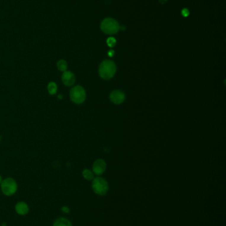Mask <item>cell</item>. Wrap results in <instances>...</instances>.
Instances as JSON below:
<instances>
[{"label":"cell","mask_w":226,"mask_h":226,"mask_svg":"<svg viewBox=\"0 0 226 226\" xmlns=\"http://www.w3.org/2000/svg\"><path fill=\"white\" fill-rule=\"evenodd\" d=\"M168 1V0H160V3H161V4H164L166 1Z\"/></svg>","instance_id":"obj_18"},{"label":"cell","mask_w":226,"mask_h":226,"mask_svg":"<svg viewBox=\"0 0 226 226\" xmlns=\"http://www.w3.org/2000/svg\"><path fill=\"white\" fill-rule=\"evenodd\" d=\"M113 54H114L113 50H110V51H109L108 54H109V56H112L113 55Z\"/></svg>","instance_id":"obj_17"},{"label":"cell","mask_w":226,"mask_h":226,"mask_svg":"<svg viewBox=\"0 0 226 226\" xmlns=\"http://www.w3.org/2000/svg\"><path fill=\"white\" fill-rule=\"evenodd\" d=\"M116 65L113 61L105 60L100 64L98 73L100 76L105 80H109L113 77L116 73Z\"/></svg>","instance_id":"obj_1"},{"label":"cell","mask_w":226,"mask_h":226,"mask_svg":"<svg viewBox=\"0 0 226 226\" xmlns=\"http://www.w3.org/2000/svg\"><path fill=\"white\" fill-rule=\"evenodd\" d=\"M182 15L183 17H188L190 15L189 10L187 9H183L182 11Z\"/></svg>","instance_id":"obj_15"},{"label":"cell","mask_w":226,"mask_h":226,"mask_svg":"<svg viewBox=\"0 0 226 226\" xmlns=\"http://www.w3.org/2000/svg\"><path fill=\"white\" fill-rule=\"evenodd\" d=\"M1 191L6 196H12L17 189V185L15 181L12 178H5L1 183Z\"/></svg>","instance_id":"obj_5"},{"label":"cell","mask_w":226,"mask_h":226,"mask_svg":"<svg viewBox=\"0 0 226 226\" xmlns=\"http://www.w3.org/2000/svg\"><path fill=\"white\" fill-rule=\"evenodd\" d=\"M107 44H108V46H110V47H111V48H112V47H114L116 46V40L113 37L109 38H108V40H107Z\"/></svg>","instance_id":"obj_14"},{"label":"cell","mask_w":226,"mask_h":226,"mask_svg":"<svg viewBox=\"0 0 226 226\" xmlns=\"http://www.w3.org/2000/svg\"><path fill=\"white\" fill-rule=\"evenodd\" d=\"M92 186L95 193L100 196H104L106 194L109 190V185L107 181L104 178L100 177L94 178Z\"/></svg>","instance_id":"obj_3"},{"label":"cell","mask_w":226,"mask_h":226,"mask_svg":"<svg viewBox=\"0 0 226 226\" xmlns=\"http://www.w3.org/2000/svg\"><path fill=\"white\" fill-rule=\"evenodd\" d=\"M110 99L111 101L116 105H120L124 102L125 99V93L121 90H116L113 91L110 93Z\"/></svg>","instance_id":"obj_6"},{"label":"cell","mask_w":226,"mask_h":226,"mask_svg":"<svg viewBox=\"0 0 226 226\" xmlns=\"http://www.w3.org/2000/svg\"><path fill=\"white\" fill-rule=\"evenodd\" d=\"M48 91L49 94L54 95L57 93V85L54 82H51L48 85Z\"/></svg>","instance_id":"obj_13"},{"label":"cell","mask_w":226,"mask_h":226,"mask_svg":"<svg viewBox=\"0 0 226 226\" xmlns=\"http://www.w3.org/2000/svg\"><path fill=\"white\" fill-rule=\"evenodd\" d=\"M70 97L72 101L76 104H82L84 102L86 97L85 89L80 85L75 86L71 89Z\"/></svg>","instance_id":"obj_4"},{"label":"cell","mask_w":226,"mask_h":226,"mask_svg":"<svg viewBox=\"0 0 226 226\" xmlns=\"http://www.w3.org/2000/svg\"><path fill=\"white\" fill-rule=\"evenodd\" d=\"M61 210H62L63 213L65 214H68L70 212V209L68 207H67V206H62V208H61Z\"/></svg>","instance_id":"obj_16"},{"label":"cell","mask_w":226,"mask_h":226,"mask_svg":"<svg viewBox=\"0 0 226 226\" xmlns=\"http://www.w3.org/2000/svg\"><path fill=\"white\" fill-rule=\"evenodd\" d=\"M82 175L84 178L85 179L88 180V181H91L93 180L94 178V173L92 171H91L89 169H84L82 172Z\"/></svg>","instance_id":"obj_11"},{"label":"cell","mask_w":226,"mask_h":226,"mask_svg":"<svg viewBox=\"0 0 226 226\" xmlns=\"http://www.w3.org/2000/svg\"><path fill=\"white\" fill-rule=\"evenodd\" d=\"M53 226H72L71 222L65 217H60L55 220Z\"/></svg>","instance_id":"obj_10"},{"label":"cell","mask_w":226,"mask_h":226,"mask_svg":"<svg viewBox=\"0 0 226 226\" xmlns=\"http://www.w3.org/2000/svg\"><path fill=\"white\" fill-rule=\"evenodd\" d=\"M92 169L94 174L97 176L102 175L106 169V163L103 160L99 159L94 163Z\"/></svg>","instance_id":"obj_7"},{"label":"cell","mask_w":226,"mask_h":226,"mask_svg":"<svg viewBox=\"0 0 226 226\" xmlns=\"http://www.w3.org/2000/svg\"><path fill=\"white\" fill-rule=\"evenodd\" d=\"M101 29L107 35L116 34L120 29L118 22L112 18H106L102 21L101 23Z\"/></svg>","instance_id":"obj_2"},{"label":"cell","mask_w":226,"mask_h":226,"mask_svg":"<svg viewBox=\"0 0 226 226\" xmlns=\"http://www.w3.org/2000/svg\"><path fill=\"white\" fill-rule=\"evenodd\" d=\"M1 226H7V225H6V224H5V223H4V224H2V225H1Z\"/></svg>","instance_id":"obj_20"},{"label":"cell","mask_w":226,"mask_h":226,"mask_svg":"<svg viewBox=\"0 0 226 226\" xmlns=\"http://www.w3.org/2000/svg\"><path fill=\"white\" fill-rule=\"evenodd\" d=\"M15 211L21 216H25L29 212V206L23 202H18L15 206Z\"/></svg>","instance_id":"obj_9"},{"label":"cell","mask_w":226,"mask_h":226,"mask_svg":"<svg viewBox=\"0 0 226 226\" xmlns=\"http://www.w3.org/2000/svg\"><path fill=\"white\" fill-rule=\"evenodd\" d=\"M62 81L66 86L70 87V86H72L74 84L76 78H75L74 74L72 73L71 71H64L62 75Z\"/></svg>","instance_id":"obj_8"},{"label":"cell","mask_w":226,"mask_h":226,"mask_svg":"<svg viewBox=\"0 0 226 226\" xmlns=\"http://www.w3.org/2000/svg\"><path fill=\"white\" fill-rule=\"evenodd\" d=\"M57 68L60 71H66L67 69V63L65 60H60L57 63Z\"/></svg>","instance_id":"obj_12"},{"label":"cell","mask_w":226,"mask_h":226,"mask_svg":"<svg viewBox=\"0 0 226 226\" xmlns=\"http://www.w3.org/2000/svg\"><path fill=\"white\" fill-rule=\"evenodd\" d=\"M1 182H2V177L0 175V183H1Z\"/></svg>","instance_id":"obj_19"}]
</instances>
